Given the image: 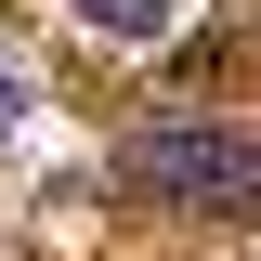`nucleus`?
<instances>
[{
  "mask_svg": "<svg viewBox=\"0 0 261 261\" xmlns=\"http://www.w3.org/2000/svg\"><path fill=\"white\" fill-rule=\"evenodd\" d=\"M118 183L157 196V209L235 222V209H261V130H235V118H144L118 144Z\"/></svg>",
  "mask_w": 261,
  "mask_h": 261,
  "instance_id": "1",
  "label": "nucleus"
},
{
  "mask_svg": "<svg viewBox=\"0 0 261 261\" xmlns=\"http://www.w3.org/2000/svg\"><path fill=\"white\" fill-rule=\"evenodd\" d=\"M79 27H105V39H170V13L183 0H65Z\"/></svg>",
  "mask_w": 261,
  "mask_h": 261,
  "instance_id": "2",
  "label": "nucleus"
},
{
  "mask_svg": "<svg viewBox=\"0 0 261 261\" xmlns=\"http://www.w3.org/2000/svg\"><path fill=\"white\" fill-rule=\"evenodd\" d=\"M13 118H27V92H13V65H0V130H13Z\"/></svg>",
  "mask_w": 261,
  "mask_h": 261,
  "instance_id": "3",
  "label": "nucleus"
}]
</instances>
